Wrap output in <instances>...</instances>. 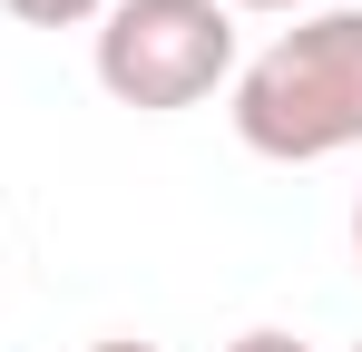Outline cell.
<instances>
[{
    "mask_svg": "<svg viewBox=\"0 0 362 352\" xmlns=\"http://www.w3.org/2000/svg\"><path fill=\"white\" fill-rule=\"evenodd\" d=\"M235 137L274 167L362 147V10H303L235 69Z\"/></svg>",
    "mask_w": 362,
    "mask_h": 352,
    "instance_id": "obj_1",
    "label": "cell"
},
{
    "mask_svg": "<svg viewBox=\"0 0 362 352\" xmlns=\"http://www.w3.org/2000/svg\"><path fill=\"white\" fill-rule=\"evenodd\" d=\"M235 78V10L226 0H108L98 20V88L118 108H196Z\"/></svg>",
    "mask_w": 362,
    "mask_h": 352,
    "instance_id": "obj_2",
    "label": "cell"
},
{
    "mask_svg": "<svg viewBox=\"0 0 362 352\" xmlns=\"http://www.w3.org/2000/svg\"><path fill=\"white\" fill-rule=\"evenodd\" d=\"M10 20H30V30H78V20H108V0H0Z\"/></svg>",
    "mask_w": 362,
    "mask_h": 352,
    "instance_id": "obj_3",
    "label": "cell"
},
{
    "mask_svg": "<svg viewBox=\"0 0 362 352\" xmlns=\"http://www.w3.org/2000/svg\"><path fill=\"white\" fill-rule=\"evenodd\" d=\"M226 352H313V343H303V333H274V323H255V333H235Z\"/></svg>",
    "mask_w": 362,
    "mask_h": 352,
    "instance_id": "obj_4",
    "label": "cell"
},
{
    "mask_svg": "<svg viewBox=\"0 0 362 352\" xmlns=\"http://www.w3.org/2000/svg\"><path fill=\"white\" fill-rule=\"evenodd\" d=\"M226 10H313V0H226Z\"/></svg>",
    "mask_w": 362,
    "mask_h": 352,
    "instance_id": "obj_5",
    "label": "cell"
},
{
    "mask_svg": "<svg viewBox=\"0 0 362 352\" xmlns=\"http://www.w3.org/2000/svg\"><path fill=\"white\" fill-rule=\"evenodd\" d=\"M88 352H157V343H88Z\"/></svg>",
    "mask_w": 362,
    "mask_h": 352,
    "instance_id": "obj_6",
    "label": "cell"
},
{
    "mask_svg": "<svg viewBox=\"0 0 362 352\" xmlns=\"http://www.w3.org/2000/svg\"><path fill=\"white\" fill-rule=\"evenodd\" d=\"M353 254H362V196H353Z\"/></svg>",
    "mask_w": 362,
    "mask_h": 352,
    "instance_id": "obj_7",
    "label": "cell"
},
{
    "mask_svg": "<svg viewBox=\"0 0 362 352\" xmlns=\"http://www.w3.org/2000/svg\"><path fill=\"white\" fill-rule=\"evenodd\" d=\"M353 352H362V343H353Z\"/></svg>",
    "mask_w": 362,
    "mask_h": 352,
    "instance_id": "obj_8",
    "label": "cell"
}]
</instances>
